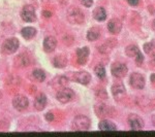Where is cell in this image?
<instances>
[{
    "label": "cell",
    "instance_id": "1",
    "mask_svg": "<svg viewBox=\"0 0 155 137\" xmlns=\"http://www.w3.org/2000/svg\"><path fill=\"white\" fill-rule=\"evenodd\" d=\"M90 127V119L86 116H78L72 121V129L74 131H87Z\"/></svg>",
    "mask_w": 155,
    "mask_h": 137
},
{
    "label": "cell",
    "instance_id": "2",
    "mask_svg": "<svg viewBox=\"0 0 155 137\" xmlns=\"http://www.w3.org/2000/svg\"><path fill=\"white\" fill-rule=\"evenodd\" d=\"M67 19L71 24H82L85 20L84 14L77 7H71L67 11Z\"/></svg>",
    "mask_w": 155,
    "mask_h": 137
},
{
    "label": "cell",
    "instance_id": "3",
    "mask_svg": "<svg viewBox=\"0 0 155 137\" xmlns=\"http://www.w3.org/2000/svg\"><path fill=\"white\" fill-rule=\"evenodd\" d=\"M127 71H128L127 66L123 63H120V62H116V63L112 64L111 66V72L115 78H124L127 74Z\"/></svg>",
    "mask_w": 155,
    "mask_h": 137
},
{
    "label": "cell",
    "instance_id": "4",
    "mask_svg": "<svg viewBox=\"0 0 155 137\" xmlns=\"http://www.w3.org/2000/svg\"><path fill=\"white\" fill-rule=\"evenodd\" d=\"M19 48V40L17 38H9L6 39L2 44V53L9 55L14 54L15 52H17V49Z\"/></svg>",
    "mask_w": 155,
    "mask_h": 137
},
{
    "label": "cell",
    "instance_id": "5",
    "mask_svg": "<svg viewBox=\"0 0 155 137\" xmlns=\"http://www.w3.org/2000/svg\"><path fill=\"white\" fill-rule=\"evenodd\" d=\"M21 17L25 22H28V23L36 21V14L34 7L32 5H26L22 9Z\"/></svg>",
    "mask_w": 155,
    "mask_h": 137
},
{
    "label": "cell",
    "instance_id": "6",
    "mask_svg": "<svg viewBox=\"0 0 155 137\" xmlns=\"http://www.w3.org/2000/svg\"><path fill=\"white\" fill-rule=\"evenodd\" d=\"M74 98V93L71 89L68 88H63L61 91L58 92L57 94V99L61 102V103H67V102L71 101Z\"/></svg>",
    "mask_w": 155,
    "mask_h": 137
},
{
    "label": "cell",
    "instance_id": "7",
    "mask_svg": "<svg viewBox=\"0 0 155 137\" xmlns=\"http://www.w3.org/2000/svg\"><path fill=\"white\" fill-rule=\"evenodd\" d=\"M128 124L129 127L134 131H140L144 128V121L141 116H137V114H130L128 116Z\"/></svg>",
    "mask_w": 155,
    "mask_h": 137
},
{
    "label": "cell",
    "instance_id": "8",
    "mask_svg": "<svg viewBox=\"0 0 155 137\" xmlns=\"http://www.w3.org/2000/svg\"><path fill=\"white\" fill-rule=\"evenodd\" d=\"M28 104H29L28 99H27V97H25L23 95L16 96L14 98V100H12V105H14V107L19 111L25 110V109L28 107Z\"/></svg>",
    "mask_w": 155,
    "mask_h": 137
},
{
    "label": "cell",
    "instance_id": "9",
    "mask_svg": "<svg viewBox=\"0 0 155 137\" xmlns=\"http://www.w3.org/2000/svg\"><path fill=\"white\" fill-rule=\"evenodd\" d=\"M129 83H130V86L134 89L141 90L145 87V78H144V76L140 73H132L130 75Z\"/></svg>",
    "mask_w": 155,
    "mask_h": 137
},
{
    "label": "cell",
    "instance_id": "10",
    "mask_svg": "<svg viewBox=\"0 0 155 137\" xmlns=\"http://www.w3.org/2000/svg\"><path fill=\"white\" fill-rule=\"evenodd\" d=\"M74 79L79 84H87L91 81V75L87 71H78L74 74Z\"/></svg>",
    "mask_w": 155,
    "mask_h": 137
},
{
    "label": "cell",
    "instance_id": "11",
    "mask_svg": "<svg viewBox=\"0 0 155 137\" xmlns=\"http://www.w3.org/2000/svg\"><path fill=\"white\" fill-rule=\"evenodd\" d=\"M107 29L112 34H118L122 29V23L118 19H112L107 23Z\"/></svg>",
    "mask_w": 155,
    "mask_h": 137
},
{
    "label": "cell",
    "instance_id": "12",
    "mask_svg": "<svg viewBox=\"0 0 155 137\" xmlns=\"http://www.w3.org/2000/svg\"><path fill=\"white\" fill-rule=\"evenodd\" d=\"M89 57V49L87 46L82 49H79L77 52V58H78V63L81 64V65H84L87 62Z\"/></svg>",
    "mask_w": 155,
    "mask_h": 137
},
{
    "label": "cell",
    "instance_id": "13",
    "mask_svg": "<svg viewBox=\"0 0 155 137\" xmlns=\"http://www.w3.org/2000/svg\"><path fill=\"white\" fill-rule=\"evenodd\" d=\"M57 46V40L53 36H49L44 41V49L47 53H52Z\"/></svg>",
    "mask_w": 155,
    "mask_h": 137
},
{
    "label": "cell",
    "instance_id": "14",
    "mask_svg": "<svg viewBox=\"0 0 155 137\" xmlns=\"http://www.w3.org/2000/svg\"><path fill=\"white\" fill-rule=\"evenodd\" d=\"M112 93L115 97V99H121L122 97L125 95V88L121 83L115 84L112 87Z\"/></svg>",
    "mask_w": 155,
    "mask_h": 137
},
{
    "label": "cell",
    "instance_id": "15",
    "mask_svg": "<svg viewBox=\"0 0 155 137\" xmlns=\"http://www.w3.org/2000/svg\"><path fill=\"white\" fill-rule=\"evenodd\" d=\"M47 105V97L45 94H41L36 97L35 101H34V107L36 108V110L41 111L42 109L46 107Z\"/></svg>",
    "mask_w": 155,
    "mask_h": 137
},
{
    "label": "cell",
    "instance_id": "16",
    "mask_svg": "<svg viewBox=\"0 0 155 137\" xmlns=\"http://www.w3.org/2000/svg\"><path fill=\"white\" fill-rule=\"evenodd\" d=\"M98 128H99V130H101V131H116L117 130L116 125H114L112 122L107 121V119L101 121V123H99Z\"/></svg>",
    "mask_w": 155,
    "mask_h": 137
},
{
    "label": "cell",
    "instance_id": "17",
    "mask_svg": "<svg viewBox=\"0 0 155 137\" xmlns=\"http://www.w3.org/2000/svg\"><path fill=\"white\" fill-rule=\"evenodd\" d=\"M95 113L98 116L101 118H104L109 114V108L106 104L104 103H99V104H96L95 105Z\"/></svg>",
    "mask_w": 155,
    "mask_h": 137
},
{
    "label": "cell",
    "instance_id": "18",
    "mask_svg": "<svg viewBox=\"0 0 155 137\" xmlns=\"http://www.w3.org/2000/svg\"><path fill=\"white\" fill-rule=\"evenodd\" d=\"M93 17L97 21H104L107 18V12L102 7H96L93 11Z\"/></svg>",
    "mask_w": 155,
    "mask_h": 137
},
{
    "label": "cell",
    "instance_id": "19",
    "mask_svg": "<svg viewBox=\"0 0 155 137\" xmlns=\"http://www.w3.org/2000/svg\"><path fill=\"white\" fill-rule=\"evenodd\" d=\"M53 63L55 67H58V68H63L67 65V60L64 56L59 55V56L55 57V59L53 60Z\"/></svg>",
    "mask_w": 155,
    "mask_h": 137
},
{
    "label": "cell",
    "instance_id": "20",
    "mask_svg": "<svg viewBox=\"0 0 155 137\" xmlns=\"http://www.w3.org/2000/svg\"><path fill=\"white\" fill-rule=\"evenodd\" d=\"M21 34L24 38L26 39H31L33 36H35L36 34V30L32 27H26V28H23L21 31Z\"/></svg>",
    "mask_w": 155,
    "mask_h": 137
},
{
    "label": "cell",
    "instance_id": "21",
    "mask_svg": "<svg viewBox=\"0 0 155 137\" xmlns=\"http://www.w3.org/2000/svg\"><path fill=\"white\" fill-rule=\"evenodd\" d=\"M31 78L34 79L35 81H38V83H41L46 79V73L44 71L41 70V69H36L32 72L31 74Z\"/></svg>",
    "mask_w": 155,
    "mask_h": 137
},
{
    "label": "cell",
    "instance_id": "22",
    "mask_svg": "<svg viewBox=\"0 0 155 137\" xmlns=\"http://www.w3.org/2000/svg\"><path fill=\"white\" fill-rule=\"evenodd\" d=\"M125 53L127 56L129 57V58H136L137 55L140 53V49L137 48V46H134V44H130V46H128L125 49Z\"/></svg>",
    "mask_w": 155,
    "mask_h": 137
},
{
    "label": "cell",
    "instance_id": "23",
    "mask_svg": "<svg viewBox=\"0 0 155 137\" xmlns=\"http://www.w3.org/2000/svg\"><path fill=\"white\" fill-rule=\"evenodd\" d=\"M99 30L97 28H91L88 31L87 33V39L90 41H93V40H96L97 38L99 37Z\"/></svg>",
    "mask_w": 155,
    "mask_h": 137
},
{
    "label": "cell",
    "instance_id": "24",
    "mask_svg": "<svg viewBox=\"0 0 155 137\" xmlns=\"http://www.w3.org/2000/svg\"><path fill=\"white\" fill-rule=\"evenodd\" d=\"M144 51L149 56H155V46L153 43H151V42L144 44Z\"/></svg>",
    "mask_w": 155,
    "mask_h": 137
},
{
    "label": "cell",
    "instance_id": "25",
    "mask_svg": "<svg viewBox=\"0 0 155 137\" xmlns=\"http://www.w3.org/2000/svg\"><path fill=\"white\" fill-rule=\"evenodd\" d=\"M95 74L101 79H104L106 78V69L102 65H98L95 67Z\"/></svg>",
    "mask_w": 155,
    "mask_h": 137
},
{
    "label": "cell",
    "instance_id": "26",
    "mask_svg": "<svg viewBox=\"0 0 155 137\" xmlns=\"http://www.w3.org/2000/svg\"><path fill=\"white\" fill-rule=\"evenodd\" d=\"M96 95L98 98H101V99H107V94L106 90L102 89V88H99V90H97Z\"/></svg>",
    "mask_w": 155,
    "mask_h": 137
},
{
    "label": "cell",
    "instance_id": "27",
    "mask_svg": "<svg viewBox=\"0 0 155 137\" xmlns=\"http://www.w3.org/2000/svg\"><path fill=\"white\" fill-rule=\"evenodd\" d=\"M134 60H136V63H137V66H140L142 63H143V61H144V56L141 54V52H140V53L137 55V57L134 58Z\"/></svg>",
    "mask_w": 155,
    "mask_h": 137
},
{
    "label": "cell",
    "instance_id": "28",
    "mask_svg": "<svg viewBox=\"0 0 155 137\" xmlns=\"http://www.w3.org/2000/svg\"><path fill=\"white\" fill-rule=\"evenodd\" d=\"M82 4H84L86 7H90L93 4V0H80Z\"/></svg>",
    "mask_w": 155,
    "mask_h": 137
},
{
    "label": "cell",
    "instance_id": "29",
    "mask_svg": "<svg viewBox=\"0 0 155 137\" xmlns=\"http://www.w3.org/2000/svg\"><path fill=\"white\" fill-rule=\"evenodd\" d=\"M46 119H47V121L52 122L54 119V114L52 113H48L46 114Z\"/></svg>",
    "mask_w": 155,
    "mask_h": 137
},
{
    "label": "cell",
    "instance_id": "30",
    "mask_svg": "<svg viewBox=\"0 0 155 137\" xmlns=\"http://www.w3.org/2000/svg\"><path fill=\"white\" fill-rule=\"evenodd\" d=\"M127 2H128L130 5H137V4L140 3V0H127Z\"/></svg>",
    "mask_w": 155,
    "mask_h": 137
},
{
    "label": "cell",
    "instance_id": "31",
    "mask_svg": "<svg viewBox=\"0 0 155 137\" xmlns=\"http://www.w3.org/2000/svg\"><path fill=\"white\" fill-rule=\"evenodd\" d=\"M44 16L46 17V18H51V17H52V12L48 11H44Z\"/></svg>",
    "mask_w": 155,
    "mask_h": 137
},
{
    "label": "cell",
    "instance_id": "32",
    "mask_svg": "<svg viewBox=\"0 0 155 137\" xmlns=\"http://www.w3.org/2000/svg\"><path fill=\"white\" fill-rule=\"evenodd\" d=\"M152 124H153V126L155 127V113L152 116Z\"/></svg>",
    "mask_w": 155,
    "mask_h": 137
},
{
    "label": "cell",
    "instance_id": "33",
    "mask_svg": "<svg viewBox=\"0 0 155 137\" xmlns=\"http://www.w3.org/2000/svg\"><path fill=\"white\" fill-rule=\"evenodd\" d=\"M153 29L155 30V20H154V22H153Z\"/></svg>",
    "mask_w": 155,
    "mask_h": 137
},
{
    "label": "cell",
    "instance_id": "34",
    "mask_svg": "<svg viewBox=\"0 0 155 137\" xmlns=\"http://www.w3.org/2000/svg\"><path fill=\"white\" fill-rule=\"evenodd\" d=\"M1 97H2V94H1V92H0V99H1Z\"/></svg>",
    "mask_w": 155,
    "mask_h": 137
}]
</instances>
